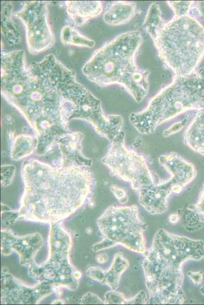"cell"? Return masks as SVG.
I'll list each match as a JSON object with an SVG mask.
<instances>
[{"instance_id":"obj_29","label":"cell","mask_w":204,"mask_h":305,"mask_svg":"<svg viewBox=\"0 0 204 305\" xmlns=\"http://www.w3.org/2000/svg\"><path fill=\"white\" fill-rule=\"evenodd\" d=\"M180 219V215L177 213H173L171 214L168 218L170 223L175 224L178 223Z\"/></svg>"},{"instance_id":"obj_20","label":"cell","mask_w":204,"mask_h":305,"mask_svg":"<svg viewBox=\"0 0 204 305\" xmlns=\"http://www.w3.org/2000/svg\"><path fill=\"white\" fill-rule=\"evenodd\" d=\"M164 23L158 4L157 3H152L148 9L143 25L144 30L153 39Z\"/></svg>"},{"instance_id":"obj_3","label":"cell","mask_w":204,"mask_h":305,"mask_svg":"<svg viewBox=\"0 0 204 305\" xmlns=\"http://www.w3.org/2000/svg\"><path fill=\"white\" fill-rule=\"evenodd\" d=\"M1 94L31 124L42 128L65 125L64 101L26 67L22 50L1 53Z\"/></svg>"},{"instance_id":"obj_28","label":"cell","mask_w":204,"mask_h":305,"mask_svg":"<svg viewBox=\"0 0 204 305\" xmlns=\"http://www.w3.org/2000/svg\"><path fill=\"white\" fill-rule=\"evenodd\" d=\"M95 260L98 263L103 264L108 261V256L106 254H99L96 256Z\"/></svg>"},{"instance_id":"obj_31","label":"cell","mask_w":204,"mask_h":305,"mask_svg":"<svg viewBox=\"0 0 204 305\" xmlns=\"http://www.w3.org/2000/svg\"><path fill=\"white\" fill-rule=\"evenodd\" d=\"M200 291L204 295V285L202 286L200 289Z\"/></svg>"},{"instance_id":"obj_1","label":"cell","mask_w":204,"mask_h":305,"mask_svg":"<svg viewBox=\"0 0 204 305\" xmlns=\"http://www.w3.org/2000/svg\"><path fill=\"white\" fill-rule=\"evenodd\" d=\"M29 161L22 169L25 187L18 219L59 222L84 204L94 186L86 170L74 165L54 169L37 160Z\"/></svg>"},{"instance_id":"obj_11","label":"cell","mask_w":204,"mask_h":305,"mask_svg":"<svg viewBox=\"0 0 204 305\" xmlns=\"http://www.w3.org/2000/svg\"><path fill=\"white\" fill-rule=\"evenodd\" d=\"M158 162L169 174V178L162 180L150 190L138 196L140 205L152 215L164 212L172 194L181 193L197 174L193 164L175 152L160 155Z\"/></svg>"},{"instance_id":"obj_14","label":"cell","mask_w":204,"mask_h":305,"mask_svg":"<svg viewBox=\"0 0 204 305\" xmlns=\"http://www.w3.org/2000/svg\"><path fill=\"white\" fill-rule=\"evenodd\" d=\"M43 243L42 236L39 233L19 236L10 228L1 229V254L7 256L16 252L23 266L29 267L35 262V257Z\"/></svg>"},{"instance_id":"obj_7","label":"cell","mask_w":204,"mask_h":305,"mask_svg":"<svg viewBox=\"0 0 204 305\" xmlns=\"http://www.w3.org/2000/svg\"><path fill=\"white\" fill-rule=\"evenodd\" d=\"M29 71L46 85L52 88L73 109L72 118L90 121L99 127L108 120L100 101L85 87L78 83L75 71L66 67L53 54H48L40 62L28 66Z\"/></svg>"},{"instance_id":"obj_21","label":"cell","mask_w":204,"mask_h":305,"mask_svg":"<svg viewBox=\"0 0 204 305\" xmlns=\"http://www.w3.org/2000/svg\"><path fill=\"white\" fill-rule=\"evenodd\" d=\"M61 41L65 45L92 48L95 42L80 33L74 27L69 25L64 26L60 32Z\"/></svg>"},{"instance_id":"obj_15","label":"cell","mask_w":204,"mask_h":305,"mask_svg":"<svg viewBox=\"0 0 204 305\" xmlns=\"http://www.w3.org/2000/svg\"><path fill=\"white\" fill-rule=\"evenodd\" d=\"M129 261L121 252L116 253L109 269L104 270L97 266L90 267L86 274L91 279L96 281L115 290L118 286L122 274L129 267Z\"/></svg>"},{"instance_id":"obj_2","label":"cell","mask_w":204,"mask_h":305,"mask_svg":"<svg viewBox=\"0 0 204 305\" xmlns=\"http://www.w3.org/2000/svg\"><path fill=\"white\" fill-rule=\"evenodd\" d=\"M203 258V240L158 229L142 264L149 303L183 304L186 299L182 288L183 265L188 260Z\"/></svg>"},{"instance_id":"obj_19","label":"cell","mask_w":204,"mask_h":305,"mask_svg":"<svg viewBox=\"0 0 204 305\" xmlns=\"http://www.w3.org/2000/svg\"><path fill=\"white\" fill-rule=\"evenodd\" d=\"M13 6L11 2L2 1L1 3V31L9 44H18L21 40L17 25L12 19Z\"/></svg>"},{"instance_id":"obj_30","label":"cell","mask_w":204,"mask_h":305,"mask_svg":"<svg viewBox=\"0 0 204 305\" xmlns=\"http://www.w3.org/2000/svg\"><path fill=\"white\" fill-rule=\"evenodd\" d=\"M57 303L64 304V301H63L62 299H58L55 300L54 301H53L52 302V304H57Z\"/></svg>"},{"instance_id":"obj_12","label":"cell","mask_w":204,"mask_h":305,"mask_svg":"<svg viewBox=\"0 0 204 305\" xmlns=\"http://www.w3.org/2000/svg\"><path fill=\"white\" fill-rule=\"evenodd\" d=\"M48 13L47 2L34 1H26L21 10L15 14L24 25L27 49L31 54L44 52L54 44Z\"/></svg>"},{"instance_id":"obj_26","label":"cell","mask_w":204,"mask_h":305,"mask_svg":"<svg viewBox=\"0 0 204 305\" xmlns=\"http://www.w3.org/2000/svg\"><path fill=\"white\" fill-rule=\"evenodd\" d=\"M82 304H103V301L97 295L92 293L86 294L81 299Z\"/></svg>"},{"instance_id":"obj_10","label":"cell","mask_w":204,"mask_h":305,"mask_svg":"<svg viewBox=\"0 0 204 305\" xmlns=\"http://www.w3.org/2000/svg\"><path fill=\"white\" fill-rule=\"evenodd\" d=\"M102 162L108 167L111 175L129 183L138 196L162 180L151 169L146 156L126 145L125 134L122 131L111 142Z\"/></svg>"},{"instance_id":"obj_13","label":"cell","mask_w":204,"mask_h":305,"mask_svg":"<svg viewBox=\"0 0 204 305\" xmlns=\"http://www.w3.org/2000/svg\"><path fill=\"white\" fill-rule=\"evenodd\" d=\"M2 304H38L53 292L50 284L38 282L28 285L9 272L6 267L1 270Z\"/></svg>"},{"instance_id":"obj_8","label":"cell","mask_w":204,"mask_h":305,"mask_svg":"<svg viewBox=\"0 0 204 305\" xmlns=\"http://www.w3.org/2000/svg\"><path fill=\"white\" fill-rule=\"evenodd\" d=\"M49 224L47 259L40 264L35 261L28 267V275L38 282L75 290L82 275L71 261V236L61 222Z\"/></svg>"},{"instance_id":"obj_27","label":"cell","mask_w":204,"mask_h":305,"mask_svg":"<svg viewBox=\"0 0 204 305\" xmlns=\"http://www.w3.org/2000/svg\"><path fill=\"white\" fill-rule=\"evenodd\" d=\"M187 274L195 286H198L202 281L203 272L201 270L197 272L189 271Z\"/></svg>"},{"instance_id":"obj_18","label":"cell","mask_w":204,"mask_h":305,"mask_svg":"<svg viewBox=\"0 0 204 305\" xmlns=\"http://www.w3.org/2000/svg\"><path fill=\"white\" fill-rule=\"evenodd\" d=\"M136 12L137 5L134 2L114 1L106 7L103 18L106 23L117 26L129 22Z\"/></svg>"},{"instance_id":"obj_6","label":"cell","mask_w":204,"mask_h":305,"mask_svg":"<svg viewBox=\"0 0 204 305\" xmlns=\"http://www.w3.org/2000/svg\"><path fill=\"white\" fill-rule=\"evenodd\" d=\"M153 40L159 57L175 76L194 72L204 53V30L190 16L165 22Z\"/></svg>"},{"instance_id":"obj_16","label":"cell","mask_w":204,"mask_h":305,"mask_svg":"<svg viewBox=\"0 0 204 305\" xmlns=\"http://www.w3.org/2000/svg\"><path fill=\"white\" fill-rule=\"evenodd\" d=\"M65 4L70 20L78 26L99 15L103 9L102 2L98 1H67Z\"/></svg>"},{"instance_id":"obj_9","label":"cell","mask_w":204,"mask_h":305,"mask_svg":"<svg viewBox=\"0 0 204 305\" xmlns=\"http://www.w3.org/2000/svg\"><path fill=\"white\" fill-rule=\"evenodd\" d=\"M97 223L103 239L94 245V252L118 245L141 254L146 252L144 231L147 225L139 216L137 205L108 207L98 218Z\"/></svg>"},{"instance_id":"obj_17","label":"cell","mask_w":204,"mask_h":305,"mask_svg":"<svg viewBox=\"0 0 204 305\" xmlns=\"http://www.w3.org/2000/svg\"><path fill=\"white\" fill-rule=\"evenodd\" d=\"M183 140L193 151L204 156V106L198 110L185 130Z\"/></svg>"},{"instance_id":"obj_24","label":"cell","mask_w":204,"mask_h":305,"mask_svg":"<svg viewBox=\"0 0 204 305\" xmlns=\"http://www.w3.org/2000/svg\"><path fill=\"white\" fill-rule=\"evenodd\" d=\"M186 209L196 215L204 223V184L196 203L188 206Z\"/></svg>"},{"instance_id":"obj_4","label":"cell","mask_w":204,"mask_h":305,"mask_svg":"<svg viewBox=\"0 0 204 305\" xmlns=\"http://www.w3.org/2000/svg\"><path fill=\"white\" fill-rule=\"evenodd\" d=\"M143 40L138 30L118 35L93 52L83 66L82 73L99 86H122L137 102H141L148 93L150 73L135 62Z\"/></svg>"},{"instance_id":"obj_25","label":"cell","mask_w":204,"mask_h":305,"mask_svg":"<svg viewBox=\"0 0 204 305\" xmlns=\"http://www.w3.org/2000/svg\"><path fill=\"white\" fill-rule=\"evenodd\" d=\"M111 190L121 203L124 204L127 201V190L125 189L116 186H112L111 187Z\"/></svg>"},{"instance_id":"obj_22","label":"cell","mask_w":204,"mask_h":305,"mask_svg":"<svg viewBox=\"0 0 204 305\" xmlns=\"http://www.w3.org/2000/svg\"><path fill=\"white\" fill-rule=\"evenodd\" d=\"M147 296L145 291L142 290L134 296L126 298L123 294L114 290L107 292L105 295V304H146Z\"/></svg>"},{"instance_id":"obj_23","label":"cell","mask_w":204,"mask_h":305,"mask_svg":"<svg viewBox=\"0 0 204 305\" xmlns=\"http://www.w3.org/2000/svg\"><path fill=\"white\" fill-rule=\"evenodd\" d=\"M167 3L174 12L176 17L189 16L193 3L192 1H167Z\"/></svg>"},{"instance_id":"obj_5","label":"cell","mask_w":204,"mask_h":305,"mask_svg":"<svg viewBox=\"0 0 204 305\" xmlns=\"http://www.w3.org/2000/svg\"><path fill=\"white\" fill-rule=\"evenodd\" d=\"M204 106V71L175 76L172 82L153 97L143 110L132 113L130 123L141 134L153 133L157 127L179 114Z\"/></svg>"}]
</instances>
